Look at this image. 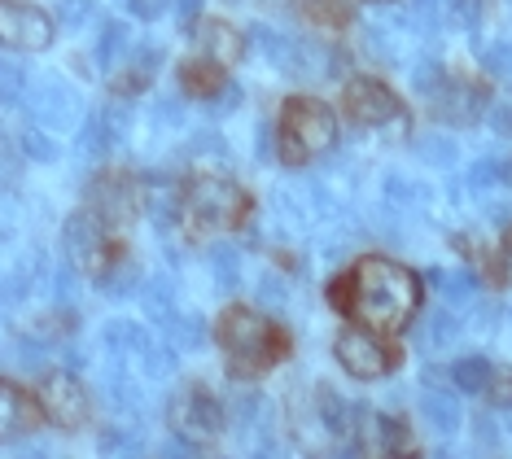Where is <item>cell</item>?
I'll list each match as a JSON object with an SVG mask.
<instances>
[{
    "mask_svg": "<svg viewBox=\"0 0 512 459\" xmlns=\"http://www.w3.org/2000/svg\"><path fill=\"white\" fill-rule=\"evenodd\" d=\"M486 398H491L495 407H512V368H495L491 381H486Z\"/></svg>",
    "mask_w": 512,
    "mask_h": 459,
    "instance_id": "obj_19",
    "label": "cell"
},
{
    "mask_svg": "<svg viewBox=\"0 0 512 459\" xmlns=\"http://www.w3.org/2000/svg\"><path fill=\"white\" fill-rule=\"evenodd\" d=\"M294 5L302 18L316 22L324 31H342V27H351V18H355L351 0H294Z\"/></svg>",
    "mask_w": 512,
    "mask_h": 459,
    "instance_id": "obj_17",
    "label": "cell"
},
{
    "mask_svg": "<svg viewBox=\"0 0 512 459\" xmlns=\"http://www.w3.org/2000/svg\"><path fill=\"white\" fill-rule=\"evenodd\" d=\"M486 101H491V84L486 79L447 75L442 79V92H434V114L447 123H473Z\"/></svg>",
    "mask_w": 512,
    "mask_h": 459,
    "instance_id": "obj_14",
    "label": "cell"
},
{
    "mask_svg": "<svg viewBox=\"0 0 512 459\" xmlns=\"http://www.w3.org/2000/svg\"><path fill=\"white\" fill-rule=\"evenodd\" d=\"M337 145V110L316 97H289L276 119V153L285 167H307Z\"/></svg>",
    "mask_w": 512,
    "mask_h": 459,
    "instance_id": "obj_4",
    "label": "cell"
},
{
    "mask_svg": "<svg viewBox=\"0 0 512 459\" xmlns=\"http://www.w3.org/2000/svg\"><path fill=\"white\" fill-rule=\"evenodd\" d=\"M491 372H495V368H491L486 359H460L451 376H456V385H460L464 394H482V390H486V381H491Z\"/></svg>",
    "mask_w": 512,
    "mask_h": 459,
    "instance_id": "obj_18",
    "label": "cell"
},
{
    "mask_svg": "<svg viewBox=\"0 0 512 459\" xmlns=\"http://www.w3.org/2000/svg\"><path fill=\"white\" fill-rule=\"evenodd\" d=\"M346 433L355 438V451L359 455H416V438L407 429V420L399 416H386V411H355Z\"/></svg>",
    "mask_w": 512,
    "mask_h": 459,
    "instance_id": "obj_12",
    "label": "cell"
},
{
    "mask_svg": "<svg viewBox=\"0 0 512 459\" xmlns=\"http://www.w3.org/2000/svg\"><path fill=\"white\" fill-rule=\"evenodd\" d=\"M145 180L141 175H132V171H123V167H110V171H101L97 180L88 184V202L101 219H110L114 228H132L136 219L145 215Z\"/></svg>",
    "mask_w": 512,
    "mask_h": 459,
    "instance_id": "obj_9",
    "label": "cell"
},
{
    "mask_svg": "<svg viewBox=\"0 0 512 459\" xmlns=\"http://www.w3.org/2000/svg\"><path fill=\"white\" fill-rule=\"evenodd\" d=\"M176 79H180V88L189 92V97L206 101V97H219V92H224V84H228V66H219L215 57H206L202 49H197V53H189V57L180 62Z\"/></svg>",
    "mask_w": 512,
    "mask_h": 459,
    "instance_id": "obj_15",
    "label": "cell"
},
{
    "mask_svg": "<svg viewBox=\"0 0 512 459\" xmlns=\"http://www.w3.org/2000/svg\"><path fill=\"white\" fill-rule=\"evenodd\" d=\"M40 425H44V411H40L36 390H27V385L0 376V442L31 438Z\"/></svg>",
    "mask_w": 512,
    "mask_h": 459,
    "instance_id": "obj_13",
    "label": "cell"
},
{
    "mask_svg": "<svg viewBox=\"0 0 512 459\" xmlns=\"http://www.w3.org/2000/svg\"><path fill=\"white\" fill-rule=\"evenodd\" d=\"M254 215L250 188H241L228 175L197 171L180 188V223L189 228V237H219V232L246 228Z\"/></svg>",
    "mask_w": 512,
    "mask_h": 459,
    "instance_id": "obj_3",
    "label": "cell"
},
{
    "mask_svg": "<svg viewBox=\"0 0 512 459\" xmlns=\"http://www.w3.org/2000/svg\"><path fill=\"white\" fill-rule=\"evenodd\" d=\"M337 110H342V119H351L355 127H394V123L407 119V101L377 75L346 79L342 97H337Z\"/></svg>",
    "mask_w": 512,
    "mask_h": 459,
    "instance_id": "obj_8",
    "label": "cell"
},
{
    "mask_svg": "<svg viewBox=\"0 0 512 459\" xmlns=\"http://www.w3.org/2000/svg\"><path fill=\"white\" fill-rule=\"evenodd\" d=\"M53 18L36 0H0V44L18 53H40L53 44Z\"/></svg>",
    "mask_w": 512,
    "mask_h": 459,
    "instance_id": "obj_11",
    "label": "cell"
},
{
    "mask_svg": "<svg viewBox=\"0 0 512 459\" xmlns=\"http://www.w3.org/2000/svg\"><path fill=\"white\" fill-rule=\"evenodd\" d=\"M36 398H40V411H44V425H53V429L75 433L92 420V394L71 372H49L36 385Z\"/></svg>",
    "mask_w": 512,
    "mask_h": 459,
    "instance_id": "obj_10",
    "label": "cell"
},
{
    "mask_svg": "<svg viewBox=\"0 0 512 459\" xmlns=\"http://www.w3.org/2000/svg\"><path fill=\"white\" fill-rule=\"evenodd\" d=\"M197 49H202L206 57H215L219 66L232 70L241 62V53H246V35L232 27V22H224V18H206L202 35H197Z\"/></svg>",
    "mask_w": 512,
    "mask_h": 459,
    "instance_id": "obj_16",
    "label": "cell"
},
{
    "mask_svg": "<svg viewBox=\"0 0 512 459\" xmlns=\"http://www.w3.org/2000/svg\"><path fill=\"white\" fill-rule=\"evenodd\" d=\"M167 429L176 433L184 446L211 451V446H219V438H224V429H228L224 403H219L206 385H184V390H176L171 403H167Z\"/></svg>",
    "mask_w": 512,
    "mask_h": 459,
    "instance_id": "obj_6",
    "label": "cell"
},
{
    "mask_svg": "<svg viewBox=\"0 0 512 459\" xmlns=\"http://www.w3.org/2000/svg\"><path fill=\"white\" fill-rule=\"evenodd\" d=\"M495 258H499V280H512V223H508V232H504V241H499V250H495Z\"/></svg>",
    "mask_w": 512,
    "mask_h": 459,
    "instance_id": "obj_20",
    "label": "cell"
},
{
    "mask_svg": "<svg viewBox=\"0 0 512 459\" xmlns=\"http://www.w3.org/2000/svg\"><path fill=\"white\" fill-rule=\"evenodd\" d=\"M421 302H425L421 276L386 254L355 258L346 272H337L329 280V306L346 324L377 328V333H390V337L407 333Z\"/></svg>",
    "mask_w": 512,
    "mask_h": 459,
    "instance_id": "obj_1",
    "label": "cell"
},
{
    "mask_svg": "<svg viewBox=\"0 0 512 459\" xmlns=\"http://www.w3.org/2000/svg\"><path fill=\"white\" fill-rule=\"evenodd\" d=\"M66 254L84 276L92 280H106L123 267L127 258V241L123 228H114L110 219H101L92 206H79L71 223H66Z\"/></svg>",
    "mask_w": 512,
    "mask_h": 459,
    "instance_id": "obj_5",
    "label": "cell"
},
{
    "mask_svg": "<svg viewBox=\"0 0 512 459\" xmlns=\"http://www.w3.org/2000/svg\"><path fill=\"white\" fill-rule=\"evenodd\" d=\"M145 79H149L145 70H123V75H114V84H110V88H114V92H141V88H145Z\"/></svg>",
    "mask_w": 512,
    "mask_h": 459,
    "instance_id": "obj_21",
    "label": "cell"
},
{
    "mask_svg": "<svg viewBox=\"0 0 512 459\" xmlns=\"http://www.w3.org/2000/svg\"><path fill=\"white\" fill-rule=\"evenodd\" d=\"M215 341L224 350V368L232 381H259L294 355V333L241 302H232L215 320Z\"/></svg>",
    "mask_w": 512,
    "mask_h": 459,
    "instance_id": "obj_2",
    "label": "cell"
},
{
    "mask_svg": "<svg viewBox=\"0 0 512 459\" xmlns=\"http://www.w3.org/2000/svg\"><path fill=\"white\" fill-rule=\"evenodd\" d=\"M333 355H337V363H342V372L355 376V381H381V376L399 372L403 346H399V337H390V333L346 324L342 333H337Z\"/></svg>",
    "mask_w": 512,
    "mask_h": 459,
    "instance_id": "obj_7",
    "label": "cell"
}]
</instances>
